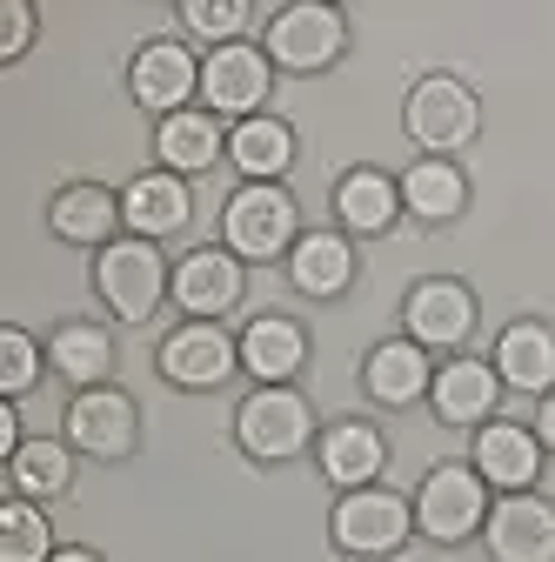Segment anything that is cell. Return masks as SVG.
Instances as JSON below:
<instances>
[{
  "label": "cell",
  "instance_id": "cell-22",
  "mask_svg": "<svg viewBox=\"0 0 555 562\" xmlns=\"http://www.w3.org/2000/svg\"><path fill=\"white\" fill-rule=\"evenodd\" d=\"M47 222L67 248H107L121 228V194H107L101 181H67L47 207Z\"/></svg>",
  "mask_w": 555,
  "mask_h": 562
},
{
  "label": "cell",
  "instance_id": "cell-16",
  "mask_svg": "<svg viewBox=\"0 0 555 562\" xmlns=\"http://www.w3.org/2000/svg\"><path fill=\"white\" fill-rule=\"evenodd\" d=\"M429 402H435V422H449V429H482V422H496V408H502V375H496V362L455 356V362L435 369Z\"/></svg>",
  "mask_w": 555,
  "mask_h": 562
},
{
  "label": "cell",
  "instance_id": "cell-23",
  "mask_svg": "<svg viewBox=\"0 0 555 562\" xmlns=\"http://www.w3.org/2000/svg\"><path fill=\"white\" fill-rule=\"evenodd\" d=\"M496 375L522 395H555V328L548 322H509L496 335Z\"/></svg>",
  "mask_w": 555,
  "mask_h": 562
},
{
  "label": "cell",
  "instance_id": "cell-15",
  "mask_svg": "<svg viewBox=\"0 0 555 562\" xmlns=\"http://www.w3.org/2000/svg\"><path fill=\"white\" fill-rule=\"evenodd\" d=\"M475 475L489 482V488H502V496H522V488H535V475H542V436L535 429H522V422H482L475 429Z\"/></svg>",
  "mask_w": 555,
  "mask_h": 562
},
{
  "label": "cell",
  "instance_id": "cell-9",
  "mask_svg": "<svg viewBox=\"0 0 555 562\" xmlns=\"http://www.w3.org/2000/svg\"><path fill=\"white\" fill-rule=\"evenodd\" d=\"M67 442L94 462H127L134 442H141V408H134L127 389L101 382V389H81L67 402Z\"/></svg>",
  "mask_w": 555,
  "mask_h": 562
},
{
  "label": "cell",
  "instance_id": "cell-24",
  "mask_svg": "<svg viewBox=\"0 0 555 562\" xmlns=\"http://www.w3.org/2000/svg\"><path fill=\"white\" fill-rule=\"evenodd\" d=\"M155 155H161V168L168 175H201V168H215L222 155H228V127H222V114H207V108H188V114H168L161 121V134H155Z\"/></svg>",
  "mask_w": 555,
  "mask_h": 562
},
{
  "label": "cell",
  "instance_id": "cell-17",
  "mask_svg": "<svg viewBox=\"0 0 555 562\" xmlns=\"http://www.w3.org/2000/svg\"><path fill=\"white\" fill-rule=\"evenodd\" d=\"M121 222L141 235V241H168V235H181V228L194 222V194H188L181 175L148 168V175H134V181L121 188Z\"/></svg>",
  "mask_w": 555,
  "mask_h": 562
},
{
  "label": "cell",
  "instance_id": "cell-10",
  "mask_svg": "<svg viewBox=\"0 0 555 562\" xmlns=\"http://www.w3.org/2000/svg\"><path fill=\"white\" fill-rule=\"evenodd\" d=\"M401 328L415 348H462L475 335V295L455 274H422L401 302Z\"/></svg>",
  "mask_w": 555,
  "mask_h": 562
},
{
  "label": "cell",
  "instance_id": "cell-8",
  "mask_svg": "<svg viewBox=\"0 0 555 562\" xmlns=\"http://www.w3.org/2000/svg\"><path fill=\"white\" fill-rule=\"evenodd\" d=\"M268 88H274V60L254 41L215 47L201 60V101H207V114H222V121H254L268 108Z\"/></svg>",
  "mask_w": 555,
  "mask_h": 562
},
{
  "label": "cell",
  "instance_id": "cell-21",
  "mask_svg": "<svg viewBox=\"0 0 555 562\" xmlns=\"http://www.w3.org/2000/svg\"><path fill=\"white\" fill-rule=\"evenodd\" d=\"M288 281H295L302 295H315V302H341V295L355 289V241L341 235V228L302 235L295 255H288Z\"/></svg>",
  "mask_w": 555,
  "mask_h": 562
},
{
  "label": "cell",
  "instance_id": "cell-19",
  "mask_svg": "<svg viewBox=\"0 0 555 562\" xmlns=\"http://www.w3.org/2000/svg\"><path fill=\"white\" fill-rule=\"evenodd\" d=\"M362 389H369V402H382V408H408V402H422V395L435 389L429 348H415L408 335L375 341V348H369V362H362Z\"/></svg>",
  "mask_w": 555,
  "mask_h": 562
},
{
  "label": "cell",
  "instance_id": "cell-18",
  "mask_svg": "<svg viewBox=\"0 0 555 562\" xmlns=\"http://www.w3.org/2000/svg\"><path fill=\"white\" fill-rule=\"evenodd\" d=\"M241 369L254 375V389H288L308 369V335L288 315H254L241 328Z\"/></svg>",
  "mask_w": 555,
  "mask_h": 562
},
{
  "label": "cell",
  "instance_id": "cell-3",
  "mask_svg": "<svg viewBox=\"0 0 555 562\" xmlns=\"http://www.w3.org/2000/svg\"><path fill=\"white\" fill-rule=\"evenodd\" d=\"M222 241L241 261H282V255H295V241H302V207H295V194L274 188V181H248L228 201V215H222Z\"/></svg>",
  "mask_w": 555,
  "mask_h": 562
},
{
  "label": "cell",
  "instance_id": "cell-4",
  "mask_svg": "<svg viewBox=\"0 0 555 562\" xmlns=\"http://www.w3.org/2000/svg\"><path fill=\"white\" fill-rule=\"evenodd\" d=\"M349 54V14L328 0H288L268 14V60L282 75H321Z\"/></svg>",
  "mask_w": 555,
  "mask_h": 562
},
{
  "label": "cell",
  "instance_id": "cell-6",
  "mask_svg": "<svg viewBox=\"0 0 555 562\" xmlns=\"http://www.w3.org/2000/svg\"><path fill=\"white\" fill-rule=\"evenodd\" d=\"M235 442L254 462H295L315 442V408H308V395L295 382L288 389H254L235 408Z\"/></svg>",
  "mask_w": 555,
  "mask_h": 562
},
{
  "label": "cell",
  "instance_id": "cell-2",
  "mask_svg": "<svg viewBox=\"0 0 555 562\" xmlns=\"http://www.w3.org/2000/svg\"><path fill=\"white\" fill-rule=\"evenodd\" d=\"M94 295L107 302L114 322H148L174 295V268L161 261L155 241H107L94 255Z\"/></svg>",
  "mask_w": 555,
  "mask_h": 562
},
{
  "label": "cell",
  "instance_id": "cell-34",
  "mask_svg": "<svg viewBox=\"0 0 555 562\" xmlns=\"http://www.w3.org/2000/svg\"><path fill=\"white\" fill-rule=\"evenodd\" d=\"M21 442H27V436H21V402H0V456L14 462V456H21Z\"/></svg>",
  "mask_w": 555,
  "mask_h": 562
},
{
  "label": "cell",
  "instance_id": "cell-30",
  "mask_svg": "<svg viewBox=\"0 0 555 562\" xmlns=\"http://www.w3.org/2000/svg\"><path fill=\"white\" fill-rule=\"evenodd\" d=\"M54 555V529L27 496L0 503V562H47Z\"/></svg>",
  "mask_w": 555,
  "mask_h": 562
},
{
  "label": "cell",
  "instance_id": "cell-26",
  "mask_svg": "<svg viewBox=\"0 0 555 562\" xmlns=\"http://www.w3.org/2000/svg\"><path fill=\"white\" fill-rule=\"evenodd\" d=\"M228 161L248 175V181H282L295 168V127L282 114H254V121H235L228 127Z\"/></svg>",
  "mask_w": 555,
  "mask_h": 562
},
{
  "label": "cell",
  "instance_id": "cell-7",
  "mask_svg": "<svg viewBox=\"0 0 555 562\" xmlns=\"http://www.w3.org/2000/svg\"><path fill=\"white\" fill-rule=\"evenodd\" d=\"M328 536H335V549H349V555H395L415 536V503H401L395 488H382V482L349 488V496L335 503V516H328Z\"/></svg>",
  "mask_w": 555,
  "mask_h": 562
},
{
  "label": "cell",
  "instance_id": "cell-28",
  "mask_svg": "<svg viewBox=\"0 0 555 562\" xmlns=\"http://www.w3.org/2000/svg\"><path fill=\"white\" fill-rule=\"evenodd\" d=\"M401 207L415 222H429V228H442V222H455L462 207H468V175L455 168V161H435V155H422L408 175H401Z\"/></svg>",
  "mask_w": 555,
  "mask_h": 562
},
{
  "label": "cell",
  "instance_id": "cell-11",
  "mask_svg": "<svg viewBox=\"0 0 555 562\" xmlns=\"http://www.w3.org/2000/svg\"><path fill=\"white\" fill-rule=\"evenodd\" d=\"M155 369H161L174 389H222V382L241 369V341H235L222 322H181V328L161 341Z\"/></svg>",
  "mask_w": 555,
  "mask_h": 562
},
{
  "label": "cell",
  "instance_id": "cell-32",
  "mask_svg": "<svg viewBox=\"0 0 555 562\" xmlns=\"http://www.w3.org/2000/svg\"><path fill=\"white\" fill-rule=\"evenodd\" d=\"M248 21H254L248 0H181V27H194L201 41H215V47H235Z\"/></svg>",
  "mask_w": 555,
  "mask_h": 562
},
{
  "label": "cell",
  "instance_id": "cell-20",
  "mask_svg": "<svg viewBox=\"0 0 555 562\" xmlns=\"http://www.w3.org/2000/svg\"><path fill=\"white\" fill-rule=\"evenodd\" d=\"M401 215H408V207H401V181L395 175L349 168V175L335 181V222H341V235H388Z\"/></svg>",
  "mask_w": 555,
  "mask_h": 562
},
{
  "label": "cell",
  "instance_id": "cell-35",
  "mask_svg": "<svg viewBox=\"0 0 555 562\" xmlns=\"http://www.w3.org/2000/svg\"><path fill=\"white\" fill-rule=\"evenodd\" d=\"M535 436H542V449H555V395H542V415H535Z\"/></svg>",
  "mask_w": 555,
  "mask_h": 562
},
{
  "label": "cell",
  "instance_id": "cell-27",
  "mask_svg": "<svg viewBox=\"0 0 555 562\" xmlns=\"http://www.w3.org/2000/svg\"><path fill=\"white\" fill-rule=\"evenodd\" d=\"M47 362L75 389H101V382H114V335L101 322H60L47 341Z\"/></svg>",
  "mask_w": 555,
  "mask_h": 562
},
{
  "label": "cell",
  "instance_id": "cell-31",
  "mask_svg": "<svg viewBox=\"0 0 555 562\" xmlns=\"http://www.w3.org/2000/svg\"><path fill=\"white\" fill-rule=\"evenodd\" d=\"M41 369H47V348H41L27 328H0V395L21 402V395L41 382Z\"/></svg>",
  "mask_w": 555,
  "mask_h": 562
},
{
  "label": "cell",
  "instance_id": "cell-25",
  "mask_svg": "<svg viewBox=\"0 0 555 562\" xmlns=\"http://www.w3.org/2000/svg\"><path fill=\"white\" fill-rule=\"evenodd\" d=\"M321 475L349 496V488H369L375 475H382V462H388V442H382V429L375 422H335V429L321 436Z\"/></svg>",
  "mask_w": 555,
  "mask_h": 562
},
{
  "label": "cell",
  "instance_id": "cell-5",
  "mask_svg": "<svg viewBox=\"0 0 555 562\" xmlns=\"http://www.w3.org/2000/svg\"><path fill=\"white\" fill-rule=\"evenodd\" d=\"M489 482H482L475 469L462 462H442L422 475V488H415V529H422L429 542H468L489 529Z\"/></svg>",
  "mask_w": 555,
  "mask_h": 562
},
{
  "label": "cell",
  "instance_id": "cell-36",
  "mask_svg": "<svg viewBox=\"0 0 555 562\" xmlns=\"http://www.w3.org/2000/svg\"><path fill=\"white\" fill-rule=\"evenodd\" d=\"M47 562H101V555H94V549H81V542H67V549H54Z\"/></svg>",
  "mask_w": 555,
  "mask_h": 562
},
{
  "label": "cell",
  "instance_id": "cell-33",
  "mask_svg": "<svg viewBox=\"0 0 555 562\" xmlns=\"http://www.w3.org/2000/svg\"><path fill=\"white\" fill-rule=\"evenodd\" d=\"M34 8L27 0H8V8H0V60H21L27 47H34Z\"/></svg>",
  "mask_w": 555,
  "mask_h": 562
},
{
  "label": "cell",
  "instance_id": "cell-29",
  "mask_svg": "<svg viewBox=\"0 0 555 562\" xmlns=\"http://www.w3.org/2000/svg\"><path fill=\"white\" fill-rule=\"evenodd\" d=\"M67 449H75V442H54V436L21 442V456L8 462L14 496H27V503H54V496H67V488H75V456H67Z\"/></svg>",
  "mask_w": 555,
  "mask_h": 562
},
{
  "label": "cell",
  "instance_id": "cell-14",
  "mask_svg": "<svg viewBox=\"0 0 555 562\" xmlns=\"http://www.w3.org/2000/svg\"><path fill=\"white\" fill-rule=\"evenodd\" d=\"M489 555L496 562H555V503L522 488V496H502L489 509Z\"/></svg>",
  "mask_w": 555,
  "mask_h": 562
},
{
  "label": "cell",
  "instance_id": "cell-1",
  "mask_svg": "<svg viewBox=\"0 0 555 562\" xmlns=\"http://www.w3.org/2000/svg\"><path fill=\"white\" fill-rule=\"evenodd\" d=\"M401 127H408V140L422 155L449 161V155H462L468 140L482 134V101L455 75H422L408 88V101H401Z\"/></svg>",
  "mask_w": 555,
  "mask_h": 562
},
{
  "label": "cell",
  "instance_id": "cell-13",
  "mask_svg": "<svg viewBox=\"0 0 555 562\" xmlns=\"http://www.w3.org/2000/svg\"><path fill=\"white\" fill-rule=\"evenodd\" d=\"M241 295H248V274H241V255L228 248H194L174 268V302L188 308V322H222L241 308Z\"/></svg>",
  "mask_w": 555,
  "mask_h": 562
},
{
  "label": "cell",
  "instance_id": "cell-12",
  "mask_svg": "<svg viewBox=\"0 0 555 562\" xmlns=\"http://www.w3.org/2000/svg\"><path fill=\"white\" fill-rule=\"evenodd\" d=\"M127 94L141 101L155 121L188 114V101L201 94V60L181 41H148L141 54H134V67H127Z\"/></svg>",
  "mask_w": 555,
  "mask_h": 562
}]
</instances>
